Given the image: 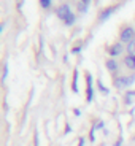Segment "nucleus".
I'll use <instances>...</instances> for the list:
<instances>
[{"label":"nucleus","instance_id":"3","mask_svg":"<svg viewBox=\"0 0 135 146\" xmlns=\"http://www.w3.org/2000/svg\"><path fill=\"white\" fill-rule=\"evenodd\" d=\"M70 15H72V11H70V7H68V5H62V7L57 8V16L62 19L64 22H65V19L68 18Z\"/></svg>","mask_w":135,"mask_h":146},{"label":"nucleus","instance_id":"5","mask_svg":"<svg viewBox=\"0 0 135 146\" xmlns=\"http://www.w3.org/2000/svg\"><path fill=\"white\" fill-rule=\"evenodd\" d=\"M114 11H116V7H108V8H106V10L102 13V15H100V21H106V19L113 15Z\"/></svg>","mask_w":135,"mask_h":146},{"label":"nucleus","instance_id":"1","mask_svg":"<svg viewBox=\"0 0 135 146\" xmlns=\"http://www.w3.org/2000/svg\"><path fill=\"white\" fill-rule=\"evenodd\" d=\"M132 83H134V76H130V78L118 76L116 80H114V86H116L118 89H124V88H127V86H130Z\"/></svg>","mask_w":135,"mask_h":146},{"label":"nucleus","instance_id":"14","mask_svg":"<svg viewBox=\"0 0 135 146\" xmlns=\"http://www.w3.org/2000/svg\"><path fill=\"white\" fill-rule=\"evenodd\" d=\"M99 88H100V91H102L103 94H108V89H106V88H105V86H103L102 83H99Z\"/></svg>","mask_w":135,"mask_h":146},{"label":"nucleus","instance_id":"19","mask_svg":"<svg viewBox=\"0 0 135 146\" xmlns=\"http://www.w3.org/2000/svg\"><path fill=\"white\" fill-rule=\"evenodd\" d=\"M89 2H91V0H81V3H84V5H88Z\"/></svg>","mask_w":135,"mask_h":146},{"label":"nucleus","instance_id":"6","mask_svg":"<svg viewBox=\"0 0 135 146\" xmlns=\"http://www.w3.org/2000/svg\"><path fill=\"white\" fill-rule=\"evenodd\" d=\"M124 64L129 67V68L135 70V54H129L127 57L124 59Z\"/></svg>","mask_w":135,"mask_h":146},{"label":"nucleus","instance_id":"9","mask_svg":"<svg viewBox=\"0 0 135 146\" xmlns=\"http://www.w3.org/2000/svg\"><path fill=\"white\" fill-rule=\"evenodd\" d=\"M76 80H78V72L73 73V84H72V89L75 92H78V86H76Z\"/></svg>","mask_w":135,"mask_h":146},{"label":"nucleus","instance_id":"12","mask_svg":"<svg viewBox=\"0 0 135 146\" xmlns=\"http://www.w3.org/2000/svg\"><path fill=\"white\" fill-rule=\"evenodd\" d=\"M40 5L43 8H48L49 5H51V0H40Z\"/></svg>","mask_w":135,"mask_h":146},{"label":"nucleus","instance_id":"2","mask_svg":"<svg viewBox=\"0 0 135 146\" xmlns=\"http://www.w3.org/2000/svg\"><path fill=\"white\" fill-rule=\"evenodd\" d=\"M134 29L132 27H124L122 29V32H121V41H124V43H130V41H134Z\"/></svg>","mask_w":135,"mask_h":146},{"label":"nucleus","instance_id":"8","mask_svg":"<svg viewBox=\"0 0 135 146\" xmlns=\"http://www.w3.org/2000/svg\"><path fill=\"white\" fill-rule=\"evenodd\" d=\"M106 68H108L110 72H116L118 70V62L114 60V59H108V60H106Z\"/></svg>","mask_w":135,"mask_h":146},{"label":"nucleus","instance_id":"16","mask_svg":"<svg viewBox=\"0 0 135 146\" xmlns=\"http://www.w3.org/2000/svg\"><path fill=\"white\" fill-rule=\"evenodd\" d=\"M126 97H135V91H130V92H127V95H126Z\"/></svg>","mask_w":135,"mask_h":146},{"label":"nucleus","instance_id":"20","mask_svg":"<svg viewBox=\"0 0 135 146\" xmlns=\"http://www.w3.org/2000/svg\"><path fill=\"white\" fill-rule=\"evenodd\" d=\"M83 145H84V140L81 138V140H80V145H78V146H83Z\"/></svg>","mask_w":135,"mask_h":146},{"label":"nucleus","instance_id":"18","mask_svg":"<svg viewBox=\"0 0 135 146\" xmlns=\"http://www.w3.org/2000/svg\"><path fill=\"white\" fill-rule=\"evenodd\" d=\"M80 49H81V46H78V48H73V52H80Z\"/></svg>","mask_w":135,"mask_h":146},{"label":"nucleus","instance_id":"17","mask_svg":"<svg viewBox=\"0 0 135 146\" xmlns=\"http://www.w3.org/2000/svg\"><path fill=\"white\" fill-rule=\"evenodd\" d=\"M114 146H122V138H119V140H118V141L114 143Z\"/></svg>","mask_w":135,"mask_h":146},{"label":"nucleus","instance_id":"11","mask_svg":"<svg viewBox=\"0 0 135 146\" xmlns=\"http://www.w3.org/2000/svg\"><path fill=\"white\" fill-rule=\"evenodd\" d=\"M73 22H75V15H73V13H72V15H70L68 18L65 19V24H67V26H72Z\"/></svg>","mask_w":135,"mask_h":146},{"label":"nucleus","instance_id":"4","mask_svg":"<svg viewBox=\"0 0 135 146\" xmlns=\"http://www.w3.org/2000/svg\"><path fill=\"white\" fill-rule=\"evenodd\" d=\"M86 80H88V92H86V100H88V102H92V99H94V89H92V76H91V75H88V76H86Z\"/></svg>","mask_w":135,"mask_h":146},{"label":"nucleus","instance_id":"15","mask_svg":"<svg viewBox=\"0 0 135 146\" xmlns=\"http://www.w3.org/2000/svg\"><path fill=\"white\" fill-rule=\"evenodd\" d=\"M94 129H103V122H102V121H99V122L94 125Z\"/></svg>","mask_w":135,"mask_h":146},{"label":"nucleus","instance_id":"13","mask_svg":"<svg viewBox=\"0 0 135 146\" xmlns=\"http://www.w3.org/2000/svg\"><path fill=\"white\" fill-rule=\"evenodd\" d=\"M7 75H8V65L5 64V67H3V75H2V81L7 80Z\"/></svg>","mask_w":135,"mask_h":146},{"label":"nucleus","instance_id":"7","mask_svg":"<svg viewBox=\"0 0 135 146\" xmlns=\"http://www.w3.org/2000/svg\"><path fill=\"white\" fill-rule=\"evenodd\" d=\"M121 52H122V44H121V43L113 44L111 49H110V54H111V56H119Z\"/></svg>","mask_w":135,"mask_h":146},{"label":"nucleus","instance_id":"10","mask_svg":"<svg viewBox=\"0 0 135 146\" xmlns=\"http://www.w3.org/2000/svg\"><path fill=\"white\" fill-rule=\"evenodd\" d=\"M127 51H129V54H135V40L129 43V46H127Z\"/></svg>","mask_w":135,"mask_h":146}]
</instances>
